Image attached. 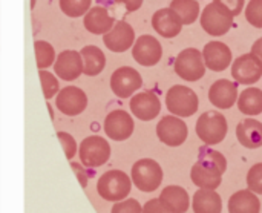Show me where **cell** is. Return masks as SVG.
<instances>
[{
  "mask_svg": "<svg viewBox=\"0 0 262 213\" xmlns=\"http://www.w3.org/2000/svg\"><path fill=\"white\" fill-rule=\"evenodd\" d=\"M83 25H84L86 31H89L91 34H95V35H101L103 34L104 35L106 32H109L114 28L115 20L107 12L106 8H103V6H94V8H91L84 14Z\"/></svg>",
  "mask_w": 262,
  "mask_h": 213,
  "instance_id": "20",
  "label": "cell"
},
{
  "mask_svg": "<svg viewBox=\"0 0 262 213\" xmlns=\"http://www.w3.org/2000/svg\"><path fill=\"white\" fill-rule=\"evenodd\" d=\"M192 207L195 213H221L223 200L216 190L200 189L193 195Z\"/></svg>",
  "mask_w": 262,
  "mask_h": 213,
  "instance_id": "24",
  "label": "cell"
},
{
  "mask_svg": "<svg viewBox=\"0 0 262 213\" xmlns=\"http://www.w3.org/2000/svg\"><path fill=\"white\" fill-rule=\"evenodd\" d=\"M55 74L64 81H74L83 74V60L77 51H63L54 61Z\"/></svg>",
  "mask_w": 262,
  "mask_h": 213,
  "instance_id": "17",
  "label": "cell"
},
{
  "mask_svg": "<svg viewBox=\"0 0 262 213\" xmlns=\"http://www.w3.org/2000/svg\"><path fill=\"white\" fill-rule=\"evenodd\" d=\"M238 109L244 115L255 117L262 114V91L259 88H247L238 95Z\"/></svg>",
  "mask_w": 262,
  "mask_h": 213,
  "instance_id": "27",
  "label": "cell"
},
{
  "mask_svg": "<svg viewBox=\"0 0 262 213\" xmlns=\"http://www.w3.org/2000/svg\"><path fill=\"white\" fill-rule=\"evenodd\" d=\"M261 203L252 190H239L229 200V213H259Z\"/></svg>",
  "mask_w": 262,
  "mask_h": 213,
  "instance_id": "25",
  "label": "cell"
},
{
  "mask_svg": "<svg viewBox=\"0 0 262 213\" xmlns=\"http://www.w3.org/2000/svg\"><path fill=\"white\" fill-rule=\"evenodd\" d=\"M183 25H192L200 17V3L196 0H172L169 6Z\"/></svg>",
  "mask_w": 262,
  "mask_h": 213,
  "instance_id": "28",
  "label": "cell"
},
{
  "mask_svg": "<svg viewBox=\"0 0 262 213\" xmlns=\"http://www.w3.org/2000/svg\"><path fill=\"white\" fill-rule=\"evenodd\" d=\"M104 132L114 141H124L134 134V118L123 109H115L106 115Z\"/></svg>",
  "mask_w": 262,
  "mask_h": 213,
  "instance_id": "12",
  "label": "cell"
},
{
  "mask_svg": "<svg viewBox=\"0 0 262 213\" xmlns=\"http://www.w3.org/2000/svg\"><path fill=\"white\" fill-rule=\"evenodd\" d=\"M190 178L192 183L200 187V189H209V190H216L221 186L223 181V174H220L218 171L204 166L201 163H195L190 172Z\"/></svg>",
  "mask_w": 262,
  "mask_h": 213,
  "instance_id": "23",
  "label": "cell"
},
{
  "mask_svg": "<svg viewBox=\"0 0 262 213\" xmlns=\"http://www.w3.org/2000/svg\"><path fill=\"white\" fill-rule=\"evenodd\" d=\"M55 104L58 111L68 117H75L80 115L86 106H88V97L84 91H81L77 86H66L61 91H58Z\"/></svg>",
  "mask_w": 262,
  "mask_h": 213,
  "instance_id": "13",
  "label": "cell"
},
{
  "mask_svg": "<svg viewBox=\"0 0 262 213\" xmlns=\"http://www.w3.org/2000/svg\"><path fill=\"white\" fill-rule=\"evenodd\" d=\"M57 138H58V141H60V144H61V147H63V151H64L66 158H68V160H72L74 155L77 154V149H78V146H77L74 137L69 135L68 132H57Z\"/></svg>",
  "mask_w": 262,
  "mask_h": 213,
  "instance_id": "37",
  "label": "cell"
},
{
  "mask_svg": "<svg viewBox=\"0 0 262 213\" xmlns=\"http://www.w3.org/2000/svg\"><path fill=\"white\" fill-rule=\"evenodd\" d=\"M247 187L256 195H262V163H256L247 174Z\"/></svg>",
  "mask_w": 262,
  "mask_h": 213,
  "instance_id": "35",
  "label": "cell"
},
{
  "mask_svg": "<svg viewBox=\"0 0 262 213\" xmlns=\"http://www.w3.org/2000/svg\"><path fill=\"white\" fill-rule=\"evenodd\" d=\"M78 155L83 166L100 167L106 164L107 160L111 158V146L103 137L91 135L81 141L78 147Z\"/></svg>",
  "mask_w": 262,
  "mask_h": 213,
  "instance_id": "6",
  "label": "cell"
},
{
  "mask_svg": "<svg viewBox=\"0 0 262 213\" xmlns=\"http://www.w3.org/2000/svg\"><path fill=\"white\" fill-rule=\"evenodd\" d=\"M152 26L161 37L173 38L181 32L184 25L181 23L180 17L170 8H161L154 14Z\"/></svg>",
  "mask_w": 262,
  "mask_h": 213,
  "instance_id": "19",
  "label": "cell"
},
{
  "mask_svg": "<svg viewBox=\"0 0 262 213\" xmlns=\"http://www.w3.org/2000/svg\"><path fill=\"white\" fill-rule=\"evenodd\" d=\"M132 184L141 192H154L163 183V169L152 158L138 160L132 166Z\"/></svg>",
  "mask_w": 262,
  "mask_h": 213,
  "instance_id": "4",
  "label": "cell"
},
{
  "mask_svg": "<svg viewBox=\"0 0 262 213\" xmlns=\"http://www.w3.org/2000/svg\"><path fill=\"white\" fill-rule=\"evenodd\" d=\"M141 213H170L161 203H160V200L158 198H155V200H150V201H147L146 204H144V207H143V212Z\"/></svg>",
  "mask_w": 262,
  "mask_h": 213,
  "instance_id": "38",
  "label": "cell"
},
{
  "mask_svg": "<svg viewBox=\"0 0 262 213\" xmlns=\"http://www.w3.org/2000/svg\"><path fill=\"white\" fill-rule=\"evenodd\" d=\"M34 3H35V0H32V3H31V8H34Z\"/></svg>",
  "mask_w": 262,
  "mask_h": 213,
  "instance_id": "42",
  "label": "cell"
},
{
  "mask_svg": "<svg viewBox=\"0 0 262 213\" xmlns=\"http://www.w3.org/2000/svg\"><path fill=\"white\" fill-rule=\"evenodd\" d=\"M218 9H221L224 14L230 15V17H236L244 11L246 6V0H213L212 2Z\"/></svg>",
  "mask_w": 262,
  "mask_h": 213,
  "instance_id": "34",
  "label": "cell"
},
{
  "mask_svg": "<svg viewBox=\"0 0 262 213\" xmlns=\"http://www.w3.org/2000/svg\"><path fill=\"white\" fill-rule=\"evenodd\" d=\"M175 72L186 81H198L206 75L203 52L195 48L183 49L175 58Z\"/></svg>",
  "mask_w": 262,
  "mask_h": 213,
  "instance_id": "5",
  "label": "cell"
},
{
  "mask_svg": "<svg viewBox=\"0 0 262 213\" xmlns=\"http://www.w3.org/2000/svg\"><path fill=\"white\" fill-rule=\"evenodd\" d=\"M236 138L247 149L262 147V123L255 118H244L236 126Z\"/></svg>",
  "mask_w": 262,
  "mask_h": 213,
  "instance_id": "21",
  "label": "cell"
},
{
  "mask_svg": "<svg viewBox=\"0 0 262 213\" xmlns=\"http://www.w3.org/2000/svg\"><path fill=\"white\" fill-rule=\"evenodd\" d=\"M158 200L170 213H186L190 206L189 194L181 186H167Z\"/></svg>",
  "mask_w": 262,
  "mask_h": 213,
  "instance_id": "22",
  "label": "cell"
},
{
  "mask_svg": "<svg viewBox=\"0 0 262 213\" xmlns=\"http://www.w3.org/2000/svg\"><path fill=\"white\" fill-rule=\"evenodd\" d=\"M130 111L132 114L141 120V121H150L154 118L158 117L160 111H161V101L160 98L150 92V91H144L140 94H135L130 98Z\"/></svg>",
  "mask_w": 262,
  "mask_h": 213,
  "instance_id": "16",
  "label": "cell"
},
{
  "mask_svg": "<svg viewBox=\"0 0 262 213\" xmlns=\"http://www.w3.org/2000/svg\"><path fill=\"white\" fill-rule=\"evenodd\" d=\"M115 2L120 3V5H124L127 12H134V11L140 9L141 5H143V0H115Z\"/></svg>",
  "mask_w": 262,
  "mask_h": 213,
  "instance_id": "40",
  "label": "cell"
},
{
  "mask_svg": "<svg viewBox=\"0 0 262 213\" xmlns=\"http://www.w3.org/2000/svg\"><path fill=\"white\" fill-rule=\"evenodd\" d=\"M198 163L204 164V166H209L215 171H218L220 174H224L226 169H227V160L226 157L218 152V151H213L210 147H203L200 149V154H198Z\"/></svg>",
  "mask_w": 262,
  "mask_h": 213,
  "instance_id": "29",
  "label": "cell"
},
{
  "mask_svg": "<svg viewBox=\"0 0 262 213\" xmlns=\"http://www.w3.org/2000/svg\"><path fill=\"white\" fill-rule=\"evenodd\" d=\"M132 189V180L121 171L104 172L97 183L98 195L106 201H121L129 197Z\"/></svg>",
  "mask_w": 262,
  "mask_h": 213,
  "instance_id": "2",
  "label": "cell"
},
{
  "mask_svg": "<svg viewBox=\"0 0 262 213\" xmlns=\"http://www.w3.org/2000/svg\"><path fill=\"white\" fill-rule=\"evenodd\" d=\"M103 41L106 48L111 49L112 52H124L134 45L135 31L127 22L120 20V22H115L114 28L104 34Z\"/></svg>",
  "mask_w": 262,
  "mask_h": 213,
  "instance_id": "15",
  "label": "cell"
},
{
  "mask_svg": "<svg viewBox=\"0 0 262 213\" xmlns=\"http://www.w3.org/2000/svg\"><path fill=\"white\" fill-rule=\"evenodd\" d=\"M166 106H167V111L172 112V115L186 118V117H192L193 114H196L200 101L193 89L187 86L175 84L166 94Z\"/></svg>",
  "mask_w": 262,
  "mask_h": 213,
  "instance_id": "3",
  "label": "cell"
},
{
  "mask_svg": "<svg viewBox=\"0 0 262 213\" xmlns=\"http://www.w3.org/2000/svg\"><path fill=\"white\" fill-rule=\"evenodd\" d=\"M232 77L236 83L252 86L258 83L262 77L261 61L252 54H243L232 61Z\"/></svg>",
  "mask_w": 262,
  "mask_h": 213,
  "instance_id": "9",
  "label": "cell"
},
{
  "mask_svg": "<svg viewBox=\"0 0 262 213\" xmlns=\"http://www.w3.org/2000/svg\"><path fill=\"white\" fill-rule=\"evenodd\" d=\"M71 167H72V171H74L75 177L78 178L80 186H81L83 189H86V187H88V175H86L84 167H83V166H80L78 163H71Z\"/></svg>",
  "mask_w": 262,
  "mask_h": 213,
  "instance_id": "39",
  "label": "cell"
},
{
  "mask_svg": "<svg viewBox=\"0 0 262 213\" xmlns=\"http://www.w3.org/2000/svg\"><path fill=\"white\" fill-rule=\"evenodd\" d=\"M38 77H40V83H41V89H43V95L45 98L49 101L54 95L58 94L60 91V84H58V80L55 78L54 74L45 71V69H40L38 72Z\"/></svg>",
  "mask_w": 262,
  "mask_h": 213,
  "instance_id": "32",
  "label": "cell"
},
{
  "mask_svg": "<svg viewBox=\"0 0 262 213\" xmlns=\"http://www.w3.org/2000/svg\"><path fill=\"white\" fill-rule=\"evenodd\" d=\"M238 84L235 81L221 78L209 89V100L218 109H230L238 100Z\"/></svg>",
  "mask_w": 262,
  "mask_h": 213,
  "instance_id": "18",
  "label": "cell"
},
{
  "mask_svg": "<svg viewBox=\"0 0 262 213\" xmlns=\"http://www.w3.org/2000/svg\"><path fill=\"white\" fill-rule=\"evenodd\" d=\"M246 20L253 28H262V0H250L244 9Z\"/></svg>",
  "mask_w": 262,
  "mask_h": 213,
  "instance_id": "33",
  "label": "cell"
},
{
  "mask_svg": "<svg viewBox=\"0 0 262 213\" xmlns=\"http://www.w3.org/2000/svg\"><path fill=\"white\" fill-rule=\"evenodd\" d=\"M81 60H83V74L89 77L98 75L104 66H106V57L103 51L94 45H88L80 51Z\"/></svg>",
  "mask_w": 262,
  "mask_h": 213,
  "instance_id": "26",
  "label": "cell"
},
{
  "mask_svg": "<svg viewBox=\"0 0 262 213\" xmlns=\"http://www.w3.org/2000/svg\"><path fill=\"white\" fill-rule=\"evenodd\" d=\"M132 57L141 66H155L163 57V46L154 35H141L135 40V45L132 48Z\"/></svg>",
  "mask_w": 262,
  "mask_h": 213,
  "instance_id": "11",
  "label": "cell"
},
{
  "mask_svg": "<svg viewBox=\"0 0 262 213\" xmlns=\"http://www.w3.org/2000/svg\"><path fill=\"white\" fill-rule=\"evenodd\" d=\"M157 135L161 143L170 147L181 146L189 135V129L186 123L177 115H167L160 120L157 124Z\"/></svg>",
  "mask_w": 262,
  "mask_h": 213,
  "instance_id": "8",
  "label": "cell"
},
{
  "mask_svg": "<svg viewBox=\"0 0 262 213\" xmlns=\"http://www.w3.org/2000/svg\"><path fill=\"white\" fill-rule=\"evenodd\" d=\"M196 135L206 146H215L224 141L229 124L226 117L218 111H206L196 121Z\"/></svg>",
  "mask_w": 262,
  "mask_h": 213,
  "instance_id": "1",
  "label": "cell"
},
{
  "mask_svg": "<svg viewBox=\"0 0 262 213\" xmlns=\"http://www.w3.org/2000/svg\"><path fill=\"white\" fill-rule=\"evenodd\" d=\"M143 86V78L140 72L130 66L118 68L111 77V89L118 98L132 97Z\"/></svg>",
  "mask_w": 262,
  "mask_h": 213,
  "instance_id": "7",
  "label": "cell"
},
{
  "mask_svg": "<svg viewBox=\"0 0 262 213\" xmlns=\"http://www.w3.org/2000/svg\"><path fill=\"white\" fill-rule=\"evenodd\" d=\"M92 0H60V9L68 17H81L91 9Z\"/></svg>",
  "mask_w": 262,
  "mask_h": 213,
  "instance_id": "31",
  "label": "cell"
},
{
  "mask_svg": "<svg viewBox=\"0 0 262 213\" xmlns=\"http://www.w3.org/2000/svg\"><path fill=\"white\" fill-rule=\"evenodd\" d=\"M259 61H261L262 65V37L261 38H258L253 45H252V51H250Z\"/></svg>",
  "mask_w": 262,
  "mask_h": 213,
  "instance_id": "41",
  "label": "cell"
},
{
  "mask_svg": "<svg viewBox=\"0 0 262 213\" xmlns=\"http://www.w3.org/2000/svg\"><path fill=\"white\" fill-rule=\"evenodd\" d=\"M34 52H35V63L38 69H46L55 61V51L51 43L45 40H38L34 43Z\"/></svg>",
  "mask_w": 262,
  "mask_h": 213,
  "instance_id": "30",
  "label": "cell"
},
{
  "mask_svg": "<svg viewBox=\"0 0 262 213\" xmlns=\"http://www.w3.org/2000/svg\"><path fill=\"white\" fill-rule=\"evenodd\" d=\"M143 207L141 204L134 198H124L121 201H117L112 207L111 213H141Z\"/></svg>",
  "mask_w": 262,
  "mask_h": 213,
  "instance_id": "36",
  "label": "cell"
},
{
  "mask_svg": "<svg viewBox=\"0 0 262 213\" xmlns=\"http://www.w3.org/2000/svg\"><path fill=\"white\" fill-rule=\"evenodd\" d=\"M203 58H204V65L207 69L213 71V72H223L226 71L232 61H233V55H232V49L223 43V41H209L204 49H203Z\"/></svg>",
  "mask_w": 262,
  "mask_h": 213,
  "instance_id": "14",
  "label": "cell"
},
{
  "mask_svg": "<svg viewBox=\"0 0 262 213\" xmlns=\"http://www.w3.org/2000/svg\"><path fill=\"white\" fill-rule=\"evenodd\" d=\"M200 23H201V28L209 35L221 37V35H226L233 28V17L224 14L213 3H209L201 12Z\"/></svg>",
  "mask_w": 262,
  "mask_h": 213,
  "instance_id": "10",
  "label": "cell"
}]
</instances>
